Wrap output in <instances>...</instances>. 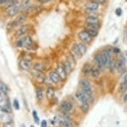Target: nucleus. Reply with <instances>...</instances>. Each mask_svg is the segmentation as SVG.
Returning <instances> with one entry per match:
<instances>
[{
	"mask_svg": "<svg viewBox=\"0 0 127 127\" xmlns=\"http://www.w3.org/2000/svg\"><path fill=\"white\" fill-rule=\"evenodd\" d=\"M79 85L81 87L82 91L84 92L87 96H91L93 94V89H92L91 85L90 82L87 79H81L79 81Z\"/></svg>",
	"mask_w": 127,
	"mask_h": 127,
	"instance_id": "nucleus-1",
	"label": "nucleus"
},
{
	"mask_svg": "<svg viewBox=\"0 0 127 127\" xmlns=\"http://www.w3.org/2000/svg\"><path fill=\"white\" fill-rule=\"evenodd\" d=\"M25 19H26L25 15H19L17 17H16V18L13 21L9 23L8 25L10 26L11 28H14V27H18L19 25L21 26V25L25 22Z\"/></svg>",
	"mask_w": 127,
	"mask_h": 127,
	"instance_id": "nucleus-2",
	"label": "nucleus"
},
{
	"mask_svg": "<svg viewBox=\"0 0 127 127\" xmlns=\"http://www.w3.org/2000/svg\"><path fill=\"white\" fill-rule=\"evenodd\" d=\"M127 89V71H125V73L123 74V77H122V80L121 82L119 84V92L123 93H125Z\"/></svg>",
	"mask_w": 127,
	"mask_h": 127,
	"instance_id": "nucleus-3",
	"label": "nucleus"
},
{
	"mask_svg": "<svg viewBox=\"0 0 127 127\" xmlns=\"http://www.w3.org/2000/svg\"><path fill=\"white\" fill-rule=\"evenodd\" d=\"M100 55V57H101V59H102V62L104 63V67H108L110 61H111V60H110V53L108 52L106 49H104V50L101 51Z\"/></svg>",
	"mask_w": 127,
	"mask_h": 127,
	"instance_id": "nucleus-4",
	"label": "nucleus"
},
{
	"mask_svg": "<svg viewBox=\"0 0 127 127\" xmlns=\"http://www.w3.org/2000/svg\"><path fill=\"white\" fill-rule=\"evenodd\" d=\"M116 67L118 73L123 74L125 72V60L123 57H119L116 61Z\"/></svg>",
	"mask_w": 127,
	"mask_h": 127,
	"instance_id": "nucleus-5",
	"label": "nucleus"
},
{
	"mask_svg": "<svg viewBox=\"0 0 127 127\" xmlns=\"http://www.w3.org/2000/svg\"><path fill=\"white\" fill-rule=\"evenodd\" d=\"M78 37L84 43H89L92 41V37L85 30L80 31L78 34Z\"/></svg>",
	"mask_w": 127,
	"mask_h": 127,
	"instance_id": "nucleus-6",
	"label": "nucleus"
},
{
	"mask_svg": "<svg viewBox=\"0 0 127 127\" xmlns=\"http://www.w3.org/2000/svg\"><path fill=\"white\" fill-rule=\"evenodd\" d=\"M73 108V104L69 101H64L60 105V110L62 113H69Z\"/></svg>",
	"mask_w": 127,
	"mask_h": 127,
	"instance_id": "nucleus-7",
	"label": "nucleus"
},
{
	"mask_svg": "<svg viewBox=\"0 0 127 127\" xmlns=\"http://www.w3.org/2000/svg\"><path fill=\"white\" fill-rule=\"evenodd\" d=\"M19 11H20L19 6L15 5V6H13L12 7L9 8L8 9H7L5 11V13H6V15L7 17H12L15 15H16L19 13Z\"/></svg>",
	"mask_w": 127,
	"mask_h": 127,
	"instance_id": "nucleus-8",
	"label": "nucleus"
},
{
	"mask_svg": "<svg viewBox=\"0 0 127 127\" xmlns=\"http://www.w3.org/2000/svg\"><path fill=\"white\" fill-rule=\"evenodd\" d=\"M28 30H29V25H21V27H19V29L16 31L15 33V36L16 37H20L21 36L24 35L27 31H28Z\"/></svg>",
	"mask_w": 127,
	"mask_h": 127,
	"instance_id": "nucleus-9",
	"label": "nucleus"
},
{
	"mask_svg": "<svg viewBox=\"0 0 127 127\" xmlns=\"http://www.w3.org/2000/svg\"><path fill=\"white\" fill-rule=\"evenodd\" d=\"M94 61L96 64V67L100 71H102L104 68V63L102 62V59L100 54H96L94 56Z\"/></svg>",
	"mask_w": 127,
	"mask_h": 127,
	"instance_id": "nucleus-10",
	"label": "nucleus"
},
{
	"mask_svg": "<svg viewBox=\"0 0 127 127\" xmlns=\"http://www.w3.org/2000/svg\"><path fill=\"white\" fill-rule=\"evenodd\" d=\"M56 72L58 73V75H59L61 81H65L67 78V75L68 74L67 73V72L65 71V69L63 68V66H61V65H59L57 66L56 68Z\"/></svg>",
	"mask_w": 127,
	"mask_h": 127,
	"instance_id": "nucleus-11",
	"label": "nucleus"
},
{
	"mask_svg": "<svg viewBox=\"0 0 127 127\" xmlns=\"http://www.w3.org/2000/svg\"><path fill=\"white\" fill-rule=\"evenodd\" d=\"M75 96L77 98V100H79L81 103H84V102H88L89 99H88L87 95L85 94V93L81 91H78L76 92L75 93Z\"/></svg>",
	"mask_w": 127,
	"mask_h": 127,
	"instance_id": "nucleus-12",
	"label": "nucleus"
},
{
	"mask_svg": "<svg viewBox=\"0 0 127 127\" xmlns=\"http://www.w3.org/2000/svg\"><path fill=\"white\" fill-rule=\"evenodd\" d=\"M19 67L25 71H28L31 67V62L27 59H21L19 62Z\"/></svg>",
	"mask_w": 127,
	"mask_h": 127,
	"instance_id": "nucleus-13",
	"label": "nucleus"
},
{
	"mask_svg": "<svg viewBox=\"0 0 127 127\" xmlns=\"http://www.w3.org/2000/svg\"><path fill=\"white\" fill-rule=\"evenodd\" d=\"M49 79L52 81V83L55 84H58L59 82L61 81L59 75H58V73L55 71H51L49 73Z\"/></svg>",
	"mask_w": 127,
	"mask_h": 127,
	"instance_id": "nucleus-14",
	"label": "nucleus"
},
{
	"mask_svg": "<svg viewBox=\"0 0 127 127\" xmlns=\"http://www.w3.org/2000/svg\"><path fill=\"white\" fill-rule=\"evenodd\" d=\"M55 95V91L53 87H49L46 91V97L49 100H52Z\"/></svg>",
	"mask_w": 127,
	"mask_h": 127,
	"instance_id": "nucleus-15",
	"label": "nucleus"
},
{
	"mask_svg": "<svg viewBox=\"0 0 127 127\" xmlns=\"http://www.w3.org/2000/svg\"><path fill=\"white\" fill-rule=\"evenodd\" d=\"M33 69L35 71H36L38 73H43L46 70L45 66L42 64V63H35L33 66Z\"/></svg>",
	"mask_w": 127,
	"mask_h": 127,
	"instance_id": "nucleus-16",
	"label": "nucleus"
},
{
	"mask_svg": "<svg viewBox=\"0 0 127 127\" xmlns=\"http://www.w3.org/2000/svg\"><path fill=\"white\" fill-rule=\"evenodd\" d=\"M71 53H73V56L75 57H82L81 53H80V51H79V47H78V44L74 43L73 44V45L71 47Z\"/></svg>",
	"mask_w": 127,
	"mask_h": 127,
	"instance_id": "nucleus-17",
	"label": "nucleus"
},
{
	"mask_svg": "<svg viewBox=\"0 0 127 127\" xmlns=\"http://www.w3.org/2000/svg\"><path fill=\"white\" fill-rule=\"evenodd\" d=\"M18 3H19V1H18V0H10V1H9L8 2H7L6 3H5L3 8L5 9V11H6L7 9H8L10 8V7H12L17 5Z\"/></svg>",
	"mask_w": 127,
	"mask_h": 127,
	"instance_id": "nucleus-18",
	"label": "nucleus"
},
{
	"mask_svg": "<svg viewBox=\"0 0 127 127\" xmlns=\"http://www.w3.org/2000/svg\"><path fill=\"white\" fill-rule=\"evenodd\" d=\"M98 18L95 15H90L88 16L85 19L86 24H91V23H97Z\"/></svg>",
	"mask_w": 127,
	"mask_h": 127,
	"instance_id": "nucleus-19",
	"label": "nucleus"
},
{
	"mask_svg": "<svg viewBox=\"0 0 127 127\" xmlns=\"http://www.w3.org/2000/svg\"><path fill=\"white\" fill-rule=\"evenodd\" d=\"M36 98L39 102H41L43 98V92L41 87H37L36 89Z\"/></svg>",
	"mask_w": 127,
	"mask_h": 127,
	"instance_id": "nucleus-20",
	"label": "nucleus"
},
{
	"mask_svg": "<svg viewBox=\"0 0 127 127\" xmlns=\"http://www.w3.org/2000/svg\"><path fill=\"white\" fill-rule=\"evenodd\" d=\"M92 69H93V67H92L91 65L88 64V63H86L85 65L83 66V67L82 71H83V73L85 75H89L91 74Z\"/></svg>",
	"mask_w": 127,
	"mask_h": 127,
	"instance_id": "nucleus-21",
	"label": "nucleus"
},
{
	"mask_svg": "<svg viewBox=\"0 0 127 127\" xmlns=\"http://www.w3.org/2000/svg\"><path fill=\"white\" fill-rule=\"evenodd\" d=\"M24 43L26 47V48L28 49H31L32 47V44H33V40L30 36H26L24 39Z\"/></svg>",
	"mask_w": 127,
	"mask_h": 127,
	"instance_id": "nucleus-22",
	"label": "nucleus"
},
{
	"mask_svg": "<svg viewBox=\"0 0 127 127\" xmlns=\"http://www.w3.org/2000/svg\"><path fill=\"white\" fill-rule=\"evenodd\" d=\"M33 76L35 77V79L36 81L39 83H43L45 81L46 78H45V77L41 73H38L37 72L35 74H33Z\"/></svg>",
	"mask_w": 127,
	"mask_h": 127,
	"instance_id": "nucleus-23",
	"label": "nucleus"
},
{
	"mask_svg": "<svg viewBox=\"0 0 127 127\" xmlns=\"http://www.w3.org/2000/svg\"><path fill=\"white\" fill-rule=\"evenodd\" d=\"M78 47H79V51L81 55V56H83L86 54V53L87 51V47L84 43H80L78 44Z\"/></svg>",
	"mask_w": 127,
	"mask_h": 127,
	"instance_id": "nucleus-24",
	"label": "nucleus"
},
{
	"mask_svg": "<svg viewBox=\"0 0 127 127\" xmlns=\"http://www.w3.org/2000/svg\"><path fill=\"white\" fill-rule=\"evenodd\" d=\"M63 67L65 69V71L67 72V73L69 75L71 73V72L72 71V67H71V63H70V61L68 60L65 61V62L63 63Z\"/></svg>",
	"mask_w": 127,
	"mask_h": 127,
	"instance_id": "nucleus-25",
	"label": "nucleus"
},
{
	"mask_svg": "<svg viewBox=\"0 0 127 127\" xmlns=\"http://www.w3.org/2000/svg\"><path fill=\"white\" fill-rule=\"evenodd\" d=\"M86 7L96 11L98 9V7H99V4L95 2V1H90V2L87 3V5H86Z\"/></svg>",
	"mask_w": 127,
	"mask_h": 127,
	"instance_id": "nucleus-26",
	"label": "nucleus"
},
{
	"mask_svg": "<svg viewBox=\"0 0 127 127\" xmlns=\"http://www.w3.org/2000/svg\"><path fill=\"white\" fill-rule=\"evenodd\" d=\"M31 4V0H23L21 4L19 5V9L20 10H24V9H27Z\"/></svg>",
	"mask_w": 127,
	"mask_h": 127,
	"instance_id": "nucleus-27",
	"label": "nucleus"
},
{
	"mask_svg": "<svg viewBox=\"0 0 127 127\" xmlns=\"http://www.w3.org/2000/svg\"><path fill=\"white\" fill-rule=\"evenodd\" d=\"M0 91L1 93L4 96H7V93H8V88L4 83L2 81L0 83Z\"/></svg>",
	"mask_w": 127,
	"mask_h": 127,
	"instance_id": "nucleus-28",
	"label": "nucleus"
},
{
	"mask_svg": "<svg viewBox=\"0 0 127 127\" xmlns=\"http://www.w3.org/2000/svg\"><path fill=\"white\" fill-rule=\"evenodd\" d=\"M91 76L94 79H98L99 76H100V70L98 68H95L93 67L91 71Z\"/></svg>",
	"mask_w": 127,
	"mask_h": 127,
	"instance_id": "nucleus-29",
	"label": "nucleus"
},
{
	"mask_svg": "<svg viewBox=\"0 0 127 127\" xmlns=\"http://www.w3.org/2000/svg\"><path fill=\"white\" fill-rule=\"evenodd\" d=\"M59 124L63 127H73V124L70 121L66 120H59Z\"/></svg>",
	"mask_w": 127,
	"mask_h": 127,
	"instance_id": "nucleus-30",
	"label": "nucleus"
},
{
	"mask_svg": "<svg viewBox=\"0 0 127 127\" xmlns=\"http://www.w3.org/2000/svg\"><path fill=\"white\" fill-rule=\"evenodd\" d=\"M108 69H109L110 73H115V70L117 69V67H116V61H115V60H111L110 64H109V66H108Z\"/></svg>",
	"mask_w": 127,
	"mask_h": 127,
	"instance_id": "nucleus-31",
	"label": "nucleus"
},
{
	"mask_svg": "<svg viewBox=\"0 0 127 127\" xmlns=\"http://www.w3.org/2000/svg\"><path fill=\"white\" fill-rule=\"evenodd\" d=\"M99 25L97 23H91V24H86V28L85 29H93V30H96L97 31L99 29Z\"/></svg>",
	"mask_w": 127,
	"mask_h": 127,
	"instance_id": "nucleus-32",
	"label": "nucleus"
},
{
	"mask_svg": "<svg viewBox=\"0 0 127 127\" xmlns=\"http://www.w3.org/2000/svg\"><path fill=\"white\" fill-rule=\"evenodd\" d=\"M80 108L83 113H87L89 110V104L88 102H84L82 103L80 106Z\"/></svg>",
	"mask_w": 127,
	"mask_h": 127,
	"instance_id": "nucleus-33",
	"label": "nucleus"
},
{
	"mask_svg": "<svg viewBox=\"0 0 127 127\" xmlns=\"http://www.w3.org/2000/svg\"><path fill=\"white\" fill-rule=\"evenodd\" d=\"M88 33L89 34L90 36L93 37H96V36L98 35V31L96 30H93V29H85Z\"/></svg>",
	"mask_w": 127,
	"mask_h": 127,
	"instance_id": "nucleus-34",
	"label": "nucleus"
},
{
	"mask_svg": "<svg viewBox=\"0 0 127 127\" xmlns=\"http://www.w3.org/2000/svg\"><path fill=\"white\" fill-rule=\"evenodd\" d=\"M1 121H3L4 123H11V119L10 116H7V114L1 115Z\"/></svg>",
	"mask_w": 127,
	"mask_h": 127,
	"instance_id": "nucleus-35",
	"label": "nucleus"
},
{
	"mask_svg": "<svg viewBox=\"0 0 127 127\" xmlns=\"http://www.w3.org/2000/svg\"><path fill=\"white\" fill-rule=\"evenodd\" d=\"M0 110L1 111V113H5V114H9L11 112V108L7 106L6 105H1V107H0Z\"/></svg>",
	"mask_w": 127,
	"mask_h": 127,
	"instance_id": "nucleus-36",
	"label": "nucleus"
},
{
	"mask_svg": "<svg viewBox=\"0 0 127 127\" xmlns=\"http://www.w3.org/2000/svg\"><path fill=\"white\" fill-rule=\"evenodd\" d=\"M32 115H33V119H34V121H35V123L36 124H37L39 125V122H40V119H39V117L38 116V114L37 113V111L35 110H33V113H32Z\"/></svg>",
	"mask_w": 127,
	"mask_h": 127,
	"instance_id": "nucleus-37",
	"label": "nucleus"
},
{
	"mask_svg": "<svg viewBox=\"0 0 127 127\" xmlns=\"http://www.w3.org/2000/svg\"><path fill=\"white\" fill-rule=\"evenodd\" d=\"M61 117H62L63 119H64V120H66V121H72V119H73L71 115L68 114V113H62V114H61Z\"/></svg>",
	"mask_w": 127,
	"mask_h": 127,
	"instance_id": "nucleus-38",
	"label": "nucleus"
},
{
	"mask_svg": "<svg viewBox=\"0 0 127 127\" xmlns=\"http://www.w3.org/2000/svg\"><path fill=\"white\" fill-rule=\"evenodd\" d=\"M13 106L14 107V108L15 110H19L20 109V105H19V102L18 101L17 99H14L13 100Z\"/></svg>",
	"mask_w": 127,
	"mask_h": 127,
	"instance_id": "nucleus-39",
	"label": "nucleus"
},
{
	"mask_svg": "<svg viewBox=\"0 0 127 127\" xmlns=\"http://www.w3.org/2000/svg\"><path fill=\"white\" fill-rule=\"evenodd\" d=\"M35 10H36L35 7L33 6V5H31V6H29V7L25 10V13H26V14H31V13H32Z\"/></svg>",
	"mask_w": 127,
	"mask_h": 127,
	"instance_id": "nucleus-40",
	"label": "nucleus"
},
{
	"mask_svg": "<svg viewBox=\"0 0 127 127\" xmlns=\"http://www.w3.org/2000/svg\"><path fill=\"white\" fill-rule=\"evenodd\" d=\"M24 44L25 43H24L23 39H19L17 41V43H16V46H17V47H18V48H21V47H23Z\"/></svg>",
	"mask_w": 127,
	"mask_h": 127,
	"instance_id": "nucleus-41",
	"label": "nucleus"
},
{
	"mask_svg": "<svg viewBox=\"0 0 127 127\" xmlns=\"http://www.w3.org/2000/svg\"><path fill=\"white\" fill-rule=\"evenodd\" d=\"M84 11H85V13H87V14H93V13H94L95 12H96V11L95 10H93V9H91L89 8H87V7L84 9Z\"/></svg>",
	"mask_w": 127,
	"mask_h": 127,
	"instance_id": "nucleus-42",
	"label": "nucleus"
},
{
	"mask_svg": "<svg viewBox=\"0 0 127 127\" xmlns=\"http://www.w3.org/2000/svg\"><path fill=\"white\" fill-rule=\"evenodd\" d=\"M122 13H123V11H122V9L120 8V7H118V8L116 9L115 10V13L117 15L118 17H120L121 15H122Z\"/></svg>",
	"mask_w": 127,
	"mask_h": 127,
	"instance_id": "nucleus-43",
	"label": "nucleus"
},
{
	"mask_svg": "<svg viewBox=\"0 0 127 127\" xmlns=\"http://www.w3.org/2000/svg\"><path fill=\"white\" fill-rule=\"evenodd\" d=\"M113 53L115 54H119L121 53V49L118 47H113Z\"/></svg>",
	"mask_w": 127,
	"mask_h": 127,
	"instance_id": "nucleus-44",
	"label": "nucleus"
},
{
	"mask_svg": "<svg viewBox=\"0 0 127 127\" xmlns=\"http://www.w3.org/2000/svg\"><path fill=\"white\" fill-rule=\"evenodd\" d=\"M41 127H47V122L46 120H43L41 122Z\"/></svg>",
	"mask_w": 127,
	"mask_h": 127,
	"instance_id": "nucleus-45",
	"label": "nucleus"
},
{
	"mask_svg": "<svg viewBox=\"0 0 127 127\" xmlns=\"http://www.w3.org/2000/svg\"><path fill=\"white\" fill-rule=\"evenodd\" d=\"M94 1H95L98 4H102V3H104L107 1V0H94Z\"/></svg>",
	"mask_w": 127,
	"mask_h": 127,
	"instance_id": "nucleus-46",
	"label": "nucleus"
},
{
	"mask_svg": "<svg viewBox=\"0 0 127 127\" xmlns=\"http://www.w3.org/2000/svg\"><path fill=\"white\" fill-rule=\"evenodd\" d=\"M2 127H13V126L11 123H3Z\"/></svg>",
	"mask_w": 127,
	"mask_h": 127,
	"instance_id": "nucleus-47",
	"label": "nucleus"
},
{
	"mask_svg": "<svg viewBox=\"0 0 127 127\" xmlns=\"http://www.w3.org/2000/svg\"><path fill=\"white\" fill-rule=\"evenodd\" d=\"M9 1H10V0H0V3L1 5L5 4V3H6L7 2H8Z\"/></svg>",
	"mask_w": 127,
	"mask_h": 127,
	"instance_id": "nucleus-48",
	"label": "nucleus"
},
{
	"mask_svg": "<svg viewBox=\"0 0 127 127\" xmlns=\"http://www.w3.org/2000/svg\"><path fill=\"white\" fill-rule=\"evenodd\" d=\"M39 1L41 3H48L51 1V0H39Z\"/></svg>",
	"mask_w": 127,
	"mask_h": 127,
	"instance_id": "nucleus-49",
	"label": "nucleus"
},
{
	"mask_svg": "<svg viewBox=\"0 0 127 127\" xmlns=\"http://www.w3.org/2000/svg\"><path fill=\"white\" fill-rule=\"evenodd\" d=\"M123 101L125 102H127V93L125 95V96H123Z\"/></svg>",
	"mask_w": 127,
	"mask_h": 127,
	"instance_id": "nucleus-50",
	"label": "nucleus"
},
{
	"mask_svg": "<svg viewBox=\"0 0 127 127\" xmlns=\"http://www.w3.org/2000/svg\"><path fill=\"white\" fill-rule=\"evenodd\" d=\"M125 37H126L127 38V29H125Z\"/></svg>",
	"mask_w": 127,
	"mask_h": 127,
	"instance_id": "nucleus-51",
	"label": "nucleus"
},
{
	"mask_svg": "<svg viewBox=\"0 0 127 127\" xmlns=\"http://www.w3.org/2000/svg\"><path fill=\"white\" fill-rule=\"evenodd\" d=\"M125 59L127 61V52L125 53Z\"/></svg>",
	"mask_w": 127,
	"mask_h": 127,
	"instance_id": "nucleus-52",
	"label": "nucleus"
},
{
	"mask_svg": "<svg viewBox=\"0 0 127 127\" xmlns=\"http://www.w3.org/2000/svg\"><path fill=\"white\" fill-rule=\"evenodd\" d=\"M34 127L33 125H31V127Z\"/></svg>",
	"mask_w": 127,
	"mask_h": 127,
	"instance_id": "nucleus-53",
	"label": "nucleus"
}]
</instances>
